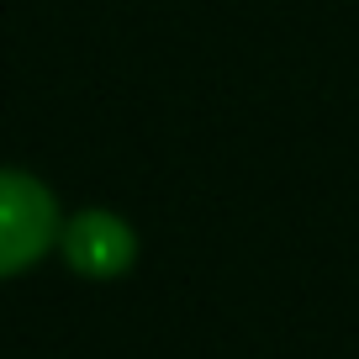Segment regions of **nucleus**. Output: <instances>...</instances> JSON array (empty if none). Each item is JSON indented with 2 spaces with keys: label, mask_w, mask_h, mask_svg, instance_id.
<instances>
[{
  "label": "nucleus",
  "mask_w": 359,
  "mask_h": 359,
  "mask_svg": "<svg viewBox=\"0 0 359 359\" xmlns=\"http://www.w3.org/2000/svg\"><path fill=\"white\" fill-rule=\"evenodd\" d=\"M58 233H64V212L53 185L37 180L32 169L0 164V280L43 264L58 248Z\"/></svg>",
  "instance_id": "nucleus-1"
},
{
  "label": "nucleus",
  "mask_w": 359,
  "mask_h": 359,
  "mask_svg": "<svg viewBox=\"0 0 359 359\" xmlns=\"http://www.w3.org/2000/svg\"><path fill=\"white\" fill-rule=\"evenodd\" d=\"M58 254L85 280H122L137 264V227L111 206H79L64 217Z\"/></svg>",
  "instance_id": "nucleus-2"
}]
</instances>
